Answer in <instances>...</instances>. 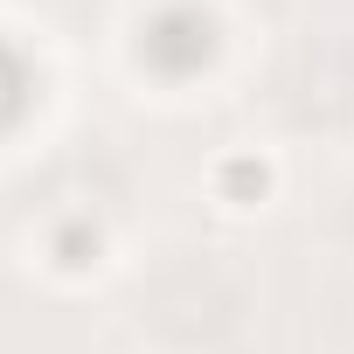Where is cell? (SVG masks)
<instances>
[{
    "label": "cell",
    "instance_id": "cell-1",
    "mask_svg": "<svg viewBox=\"0 0 354 354\" xmlns=\"http://www.w3.org/2000/svg\"><path fill=\"white\" fill-rule=\"evenodd\" d=\"M278 160L264 153V146H230V153H216L209 160V195L230 209V216H250V209H264L271 195H278Z\"/></svg>",
    "mask_w": 354,
    "mask_h": 354
},
{
    "label": "cell",
    "instance_id": "cell-2",
    "mask_svg": "<svg viewBox=\"0 0 354 354\" xmlns=\"http://www.w3.org/2000/svg\"><path fill=\"white\" fill-rule=\"evenodd\" d=\"M104 250H111L104 223H97L91 209H70V216H56V223H49V243H42V264H49L56 278H91V271L104 264Z\"/></svg>",
    "mask_w": 354,
    "mask_h": 354
}]
</instances>
